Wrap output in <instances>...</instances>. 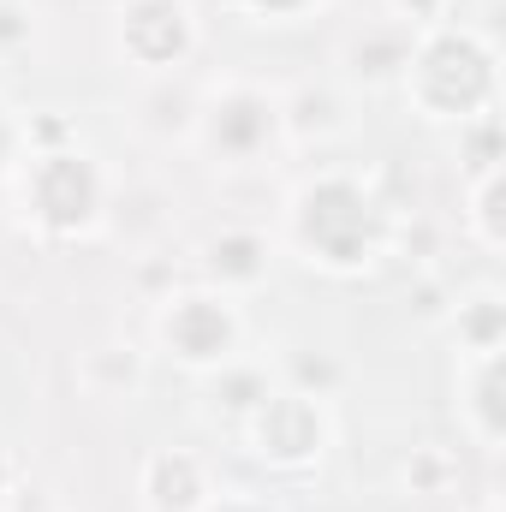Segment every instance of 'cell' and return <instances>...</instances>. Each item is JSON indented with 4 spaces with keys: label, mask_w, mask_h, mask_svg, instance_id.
Segmentation results:
<instances>
[{
    "label": "cell",
    "mask_w": 506,
    "mask_h": 512,
    "mask_svg": "<svg viewBox=\"0 0 506 512\" xmlns=\"http://www.w3.org/2000/svg\"><path fill=\"white\" fill-rule=\"evenodd\" d=\"M298 233H304V245L322 256V262L352 268V262H364L370 245H376V209H370V197H364L358 185L328 179V185L304 191V203H298Z\"/></svg>",
    "instance_id": "1"
},
{
    "label": "cell",
    "mask_w": 506,
    "mask_h": 512,
    "mask_svg": "<svg viewBox=\"0 0 506 512\" xmlns=\"http://www.w3.org/2000/svg\"><path fill=\"white\" fill-rule=\"evenodd\" d=\"M489 90H495V54L477 36H441V42L423 48V60H417V96H423V108L465 120L471 108L489 102Z\"/></svg>",
    "instance_id": "2"
},
{
    "label": "cell",
    "mask_w": 506,
    "mask_h": 512,
    "mask_svg": "<svg viewBox=\"0 0 506 512\" xmlns=\"http://www.w3.org/2000/svg\"><path fill=\"white\" fill-rule=\"evenodd\" d=\"M96 197H102V185L84 155H48L36 167V215L48 227H84L96 215Z\"/></svg>",
    "instance_id": "3"
},
{
    "label": "cell",
    "mask_w": 506,
    "mask_h": 512,
    "mask_svg": "<svg viewBox=\"0 0 506 512\" xmlns=\"http://www.w3.org/2000/svg\"><path fill=\"white\" fill-rule=\"evenodd\" d=\"M256 441H262V453L268 459H310L316 447H322V417H316V405L310 399H268L262 405V423H256Z\"/></svg>",
    "instance_id": "4"
},
{
    "label": "cell",
    "mask_w": 506,
    "mask_h": 512,
    "mask_svg": "<svg viewBox=\"0 0 506 512\" xmlns=\"http://www.w3.org/2000/svg\"><path fill=\"white\" fill-rule=\"evenodd\" d=\"M185 42H191V30H185V6L179 0H137L126 12V48L137 60L167 66V60L185 54Z\"/></svg>",
    "instance_id": "5"
},
{
    "label": "cell",
    "mask_w": 506,
    "mask_h": 512,
    "mask_svg": "<svg viewBox=\"0 0 506 512\" xmlns=\"http://www.w3.org/2000/svg\"><path fill=\"white\" fill-rule=\"evenodd\" d=\"M167 340H173L179 358L209 364V358H221V352L233 346V316H227L215 298H185V304H173V316H167Z\"/></svg>",
    "instance_id": "6"
},
{
    "label": "cell",
    "mask_w": 506,
    "mask_h": 512,
    "mask_svg": "<svg viewBox=\"0 0 506 512\" xmlns=\"http://www.w3.org/2000/svg\"><path fill=\"white\" fill-rule=\"evenodd\" d=\"M209 131H215V149L221 155H256L268 143V131H274V108L262 96H227L215 108V126Z\"/></svg>",
    "instance_id": "7"
},
{
    "label": "cell",
    "mask_w": 506,
    "mask_h": 512,
    "mask_svg": "<svg viewBox=\"0 0 506 512\" xmlns=\"http://www.w3.org/2000/svg\"><path fill=\"white\" fill-rule=\"evenodd\" d=\"M155 501L161 507H191V495H197V465L191 459H161L155 465Z\"/></svg>",
    "instance_id": "8"
},
{
    "label": "cell",
    "mask_w": 506,
    "mask_h": 512,
    "mask_svg": "<svg viewBox=\"0 0 506 512\" xmlns=\"http://www.w3.org/2000/svg\"><path fill=\"white\" fill-rule=\"evenodd\" d=\"M215 268L233 274V280H256L262 274V245L256 239H221L215 245Z\"/></svg>",
    "instance_id": "9"
},
{
    "label": "cell",
    "mask_w": 506,
    "mask_h": 512,
    "mask_svg": "<svg viewBox=\"0 0 506 512\" xmlns=\"http://www.w3.org/2000/svg\"><path fill=\"white\" fill-rule=\"evenodd\" d=\"M495 316H501V310H495V298H483V304H477V316H471V334H477V346H483V352H495V340H501V334H495Z\"/></svg>",
    "instance_id": "10"
},
{
    "label": "cell",
    "mask_w": 506,
    "mask_h": 512,
    "mask_svg": "<svg viewBox=\"0 0 506 512\" xmlns=\"http://www.w3.org/2000/svg\"><path fill=\"white\" fill-rule=\"evenodd\" d=\"M495 376H501V370L489 364V370H483V423H489V435H501V411H495Z\"/></svg>",
    "instance_id": "11"
},
{
    "label": "cell",
    "mask_w": 506,
    "mask_h": 512,
    "mask_svg": "<svg viewBox=\"0 0 506 512\" xmlns=\"http://www.w3.org/2000/svg\"><path fill=\"white\" fill-rule=\"evenodd\" d=\"M251 6H262V12H304L310 0H251Z\"/></svg>",
    "instance_id": "12"
},
{
    "label": "cell",
    "mask_w": 506,
    "mask_h": 512,
    "mask_svg": "<svg viewBox=\"0 0 506 512\" xmlns=\"http://www.w3.org/2000/svg\"><path fill=\"white\" fill-rule=\"evenodd\" d=\"M12 155V126H6V114H0V161Z\"/></svg>",
    "instance_id": "13"
},
{
    "label": "cell",
    "mask_w": 506,
    "mask_h": 512,
    "mask_svg": "<svg viewBox=\"0 0 506 512\" xmlns=\"http://www.w3.org/2000/svg\"><path fill=\"white\" fill-rule=\"evenodd\" d=\"M215 512H262V507H215Z\"/></svg>",
    "instance_id": "14"
}]
</instances>
